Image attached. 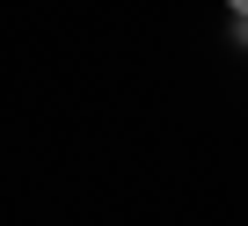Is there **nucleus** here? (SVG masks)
Instances as JSON below:
<instances>
[{"mask_svg": "<svg viewBox=\"0 0 248 226\" xmlns=\"http://www.w3.org/2000/svg\"><path fill=\"white\" fill-rule=\"evenodd\" d=\"M226 8H233V15H248V0H226Z\"/></svg>", "mask_w": 248, "mask_h": 226, "instance_id": "1", "label": "nucleus"}]
</instances>
